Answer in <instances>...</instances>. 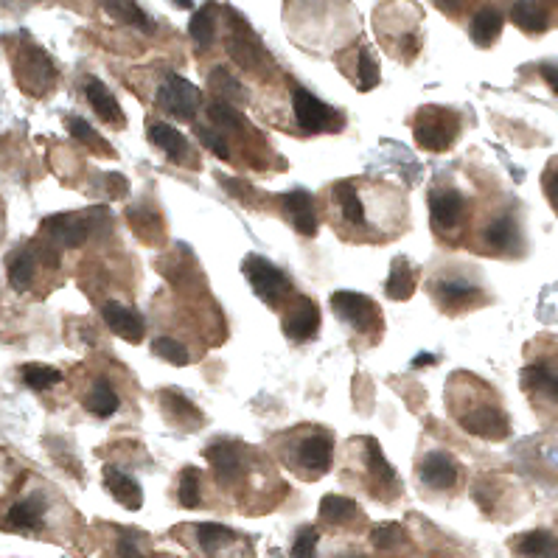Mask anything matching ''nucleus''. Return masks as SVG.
I'll return each mask as SVG.
<instances>
[{
  "instance_id": "1",
  "label": "nucleus",
  "mask_w": 558,
  "mask_h": 558,
  "mask_svg": "<svg viewBox=\"0 0 558 558\" xmlns=\"http://www.w3.org/2000/svg\"><path fill=\"white\" fill-rule=\"evenodd\" d=\"M15 79L29 96H45L57 85V65L40 45L23 43L15 51Z\"/></svg>"
},
{
  "instance_id": "29",
  "label": "nucleus",
  "mask_w": 558,
  "mask_h": 558,
  "mask_svg": "<svg viewBox=\"0 0 558 558\" xmlns=\"http://www.w3.org/2000/svg\"><path fill=\"white\" fill-rule=\"evenodd\" d=\"M37 272V253L31 247H20L15 256L9 258V284L15 292H26L34 284Z\"/></svg>"
},
{
  "instance_id": "49",
  "label": "nucleus",
  "mask_w": 558,
  "mask_h": 558,
  "mask_svg": "<svg viewBox=\"0 0 558 558\" xmlns=\"http://www.w3.org/2000/svg\"><path fill=\"white\" fill-rule=\"evenodd\" d=\"M539 73H542L544 82L553 87V93L558 96V65H542V68H539Z\"/></svg>"
},
{
  "instance_id": "2",
  "label": "nucleus",
  "mask_w": 558,
  "mask_h": 558,
  "mask_svg": "<svg viewBox=\"0 0 558 558\" xmlns=\"http://www.w3.org/2000/svg\"><path fill=\"white\" fill-rule=\"evenodd\" d=\"M415 144L427 152H446L458 141L460 118L444 107H424L415 118Z\"/></svg>"
},
{
  "instance_id": "43",
  "label": "nucleus",
  "mask_w": 558,
  "mask_h": 558,
  "mask_svg": "<svg viewBox=\"0 0 558 558\" xmlns=\"http://www.w3.org/2000/svg\"><path fill=\"white\" fill-rule=\"evenodd\" d=\"M152 351L158 354L163 362H169V365H188V351L183 348V343H177L172 337H158L155 343H152Z\"/></svg>"
},
{
  "instance_id": "25",
  "label": "nucleus",
  "mask_w": 558,
  "mask_h": 558,
  "mask_svg": "<svg viewBox=\"0 0 558 558\" xmlns=\"http://www.w3.org/2000/svg\"><path fill=\"white\" fill-rule=\"evenodd\" d=\"M502 15L497 9H480L477 15L472 17V23H469V37H472L474 45H480V48H488V45L497 43V37L502 34Z\"/></svg>"
},
{
  "instance_id": "36",
  "label": "nucleus",
  "mask_w": 558,
  "mask_h": 558,
  "mask_svg": "<svg viewBox=\"0 0 558 558\" xmlns=\"http://www.w3.org/2000/svg\"><path fill=\"white\" fill-rule=\"evenodd\" d=\"M188 34L191 40L200 45V48H208L214 43L216 37V17H214V6H205L200 12H194L191 23H188Z\"/></svg>"
},
{
  "instance_id": "10",
  "label": "nucleus",
  "mask_w": 558,
  "mask_h": 558,
  "mask_svg": "<svg viewBox=\"0 0 558 558\" xmlns=\"http://www.w3.org/2000/svg\"><path fill=\"white\" fill-rule=\"evenodd\" d=\"M522 387L536 401L558 407V362H547V359L530 362L522 371Z\"/></svg>"
},
{
  "instance_id": "44",
  "label": "nucleus",
  "mask_w": 558,
  "mask_h": 558,
  "mask_svg": "<svg viewBox=\"0 0 558 558\" xmlns=\"http://www.w3.org/2000/svg\"><path fill=\"white\" fill-rule=\"evenodd\" d=\"M317 542H320L317 528H301V533L292 542V558H315Z\"/></svg>"
},
{
  "instance_id": "19",
  "label": "nucleus",
  "mask_w": 558,
  "mask_h": 558,
  "mask_svg": "<svg viewBox=\"0 0 558 558\" xmlns=\"http://www.w3.org/2000/svg\"><path fill=\"white\" fill-rule=\"evenodd\" d=\"M158 399L163 404V413H166V418L172 421L174 427H183L188 432L200 430L205 418H202L200 410L183 393H177V390H160Z\"/></svg>"
},
{
  "instance_id": "46",
  "label": "nucleus",
  "mask_w": 558,
  "mask_h": 558,
  "mask_svg": "<svg viewBox=\"0 0 558 558\" xmlns=\"http://www.w3.org/2000/svg\"><path fill=\"white\" fill-rule=\"evenodd\" d=\"M544 197L550 200V205L558 211V166H553V169H547L544 172Z\"/></svg>"
},
{
  "instance_id": "47",
  "label": "nucleus",
  "mask_w": 558,
  "mask_h": 558,
  "mask_svg": "<svg viewBox=\"0 0 558 558\" xmlns=\"http://www.w3.org/2000/svg\"><path fill=\"white\" fill-rule=\"evenodd\" d=\"M107 180V191H110V197H127L129 194V183H127V177L124 174H107L104 177Z\"/></svg>"
},
{
  "instance_id": "37",
  "label": "nucleus",
  "mask_w": 558,
  "mask_h": 558,
  "mask_svg": "<svg viewBox=\"0 0 558 558\" xmlns=\"http://www.w3.org/2000/svg\"><path fill=\"white\" fill-rule=\"evenodd\" d=\"M382 82V73H379V62L373 59L371 48L362 45L357 54V87L362 93H368L373 87H379Z\"/></svg>"
},
{
  "instance_id": "26",
  "label": "nucleus",
  "mask_w": 558,
  "mask_h": 558,
  "mask_svg": "<svg viewBox=\"0 0 558 558\" xmlns=\"http://www.w3.org/2000/svg\"><path fill=\"white\" fill-rule=\"evenodd\" d=\"M385 292L387 298H393V301H407V298H413L415 272L413 267H410V261H407L404 256L393 258V264H390V275H387Z\"/></svg>"
},
{
  "instance_id": "23",
  "label": "nucleus",
  "mask_w": 558,
  "mask_h": 558,
  "mask_svg": "<svg viewBox=\"0 0 558 558\" xmlns=\"http://www.w3.org/2000/svg\"><path fill=\"white\" fill-rule=\"evenodd\" d=\"M101 9L113 17V20L124 23V26H132V29L144 31V34H152V31H155L152 17L146 15L135 0H101Z\"/></svg>"
},
{
  "instance_id": "31",
  "label": "nucleus",
  "mask_w": 558,
  "mask_h": 558,
  "mask_svg": "<svg viewBox=\"0 0 558 558\" xmlns=\"http://www.w3.org/2000/svg\"><path fill=\"white\" fill-rule=\"evenodd\" d=\"M359 514L357 502L351 497H340V494H326L320 500V519L329 522V525H345Z\"/></svg>"
},
{
  "instance_id": "5",
  "label": "nucleus",
  "mask_w": 558,
  "mask_h": 558,
  "mask_svg": "<svg viewBox=\"0 0 558 558\" xmlns=\"http://www.w3.org/2000/svg\"><path fill=\"white\" fill-rule=\"evenodd\" d=\"M202 93L191 85L188 79L169 73L163 79V85L158 90V107L166 115H172L177 121H194V115L200 110Z\"/></svg>"
},
{
  "instance_id": "8",
  "label": "nucleus",
  "mask_w": 558,
  "mask_h": 558,
  "mask_svg": "<svg viewBox=\"0 0 558 558\" xmlns=\"http://www.w3.org/2000/svg\"><path fill=\"white\" fill-rule=\"evenodd\" d=\"M93 225L87 222V214H54L43 222L45 244H51L54 250H68L85 244Z\"/></svg>"
},
{
  "instance_id": "9",
  "label": "nucleus",
  "mask_w": 558,
  "mask_h": 558,
  "mask_svg": "<svg viewBox=\"0 0 558 558\" xmlns=\"http://www.w3.org/2000/svg\"><path fill=\"white\" fill-rule=\"evenodd\" d=\"M460 427L477 438H486V441H505L511 435L508 415L494 404H483V407H474L472 413L460 415Z\"/></svg>"
},
{
  "instance_id": "14",
  "label": "nucleus",
  "mask_w": 558,
  "mask_h": 558,
  "mask_svg": "<svg viewBox=\"0 0 558 558\" xmlns=\"http://www.w3.org/2000/svg\"><path fill=\"white\" fill-rule=\"evenodd\" d=\"M45 514V500L43 494H31L26 500L15 502L3 519H0V530H9V533H34V530L43 525Z\"/></svg>"
},
{
  "instance_id": "41",
  "label": "nucleus",
  "mask_w": 558,
  "mask_h": 558,
  "mask_svg": "<svg viewBox=\"0 0 558 558\" xmlns=\"http://www.w3.org/2000/svg\"><path fill=\"white\" fill-rule=\"evenodd\" d=\"M200 472L197 469H183L180 474V488H177V500L183 508H200Z\"/></svg>"
},
{
  "instance_id": "20",
  "label": "nucleus",
  "mask_w": 558,
  "mask_h": 558,
  "mask_svg": "<svg viewBox=\"0 0 558 558\" xmlns=\"http://www.w3.org/2000/svg\"><path fill=\"white\" fill-rule=\"evenodd\" d=\"M205 460L211 463V469H214V474L222 483L236 480L244 469L242 452L233 444H228V441H216V444L208 446V449H205Z\"/></svg>"
},
{
  "instance_id": "15",
  "label": "nucleus",
  "mask_w": 558,
  "mask_h": 558,
  "mask_svg": "<svg viewBox=\"0 0 558 558\" xmlns=\"http://www.w3.org/2000/svg\"><path fill=\"white\" fill-rule=\"evenodd\" d=\"M320 331V309L309 298H298L284 317V334L292 343H306Z\"/></svg>"
},
{
  "instance_id": "35",
  "label": "nucleus",
  "mask_w": 558,
  "mask_h": 558,
  "mask_svg": "<svg viewBox=\"0 0 558 558\" xmlns=\"http://www.w3.org/2000/svg\"><path fill=\"white\" fill-rule=\"evenodd\" d=\"M68 129H71V135L79 141V144H85L87 149H93V152H99V155H113V146L107 144L104 138H101L96 129L87 124L85 118H79V115H68Z\"/></svg>"
},
{
  "instance_id": "38",
  "label": "nucleus",
  "mask_w": 558,
  "mask_h": 558,
  "mask_svg": "<svg viewBox=\"0 0 558 558\" xmlns=\"http://www.w3.org/2000/svg\"><path fill=\"white\" fill-rule=\"evenodd\" d=\"M208 118L214 121L216 127L228 129V132H239V129H244V115L233 107V104H228V101L216 99L208 104Z\"/></svg>"
},
{
  "instance_id": "11",
  "label": "nucleus",
  "mask_w": 558,
  "mask_h": 558,
  "mask_svg": "<svg viewBox=\"0 0 558 558\" xmlns=\"http://www.w3.org/2000/svg\"><path fill=\"white\" fill-rule=\"evenodd\" d=\"M418 480L421 486L432 488V491H449L458 486L460 480L458 463L446 452H427L418 463Z\"/></svg>"
},
{
  "instance_id": "42",
  "label": "nucleus",
  "mask_w": 558,
  "mask_h": 558,
  "mask_svg": "<svg viewBox=\"0 0 558 558\" xmlns=\"http://www.w3.org/2000/svg\"><path fill=\"white\" fill-rule=\"evenodd\" d=\"M371 542L373 547H379V550H396V547H401V544L407 542V533H404V528L396 525V522H385V525L373 528Z\"/></svg>"
},
{
  "instance_id": "3",
  "label": "nucleus",
  "mask_w": 558,
  "mask_h": 558,
  "mask_svg": "<svg viewBox=\"0 0 558 558\" xmlns=\"http://www.w3.org/2000/svg\"><path fill=\"white\" fill-rule=\"evenodd\" d=\"M292 110H295V121L303 132L309 135H323V132H340L343 129V115L326 101L312 96L306 87L292 85Z\"/></svg>"
},
{
  "instance_id": "18",
  "label": "nucleus",
  "mask_w": 558,
  "mask_h": 558,
  "mask_svg": "<svg viewBox=\"0 0 558 558\" xmlns=\"http://www.w3.org/2000/svg\"><path fill=\"white\" fill-rule=\"evenodd\" d=\"M85 96L87 101H90V107H93V113L99 115L104 124H110V127H118V129L127 127V118H124L121 104L115 101V96L107 90L104 82H99V79H87Z\"/></svg>"
},
{
  "instance_id": "6",
  "label": "nucleus",
  "mask_w": 558,
  "mask_h": 558,
  "mask_svg": "<svg viewBox=\"0 0 558 558\" xmlns=\"http://www.w3.org/2000/svg\"><path fill=\"white\" fill-rule=\"evenodd\" d=\"M228 17V40H225V45H228L230 59L236 65H242L244 71H258L264 65V59H267L264 48L256 40L253 29L244 23L242 15H236L233 9H228Z\"/></svg>"
},
{
  "instance_id": "24",
  "label": "nucleus",
  "mask_w": 558,
  "mask_h": 558,
  "mask_svg": "<svg viewBox=\"0 0 558 558\" xmlns=\"http://www.w3.org/2000/svg\"><path fill=\"white\" fill-rule=\"evenodd\" d=\"M514 550L522 558H558V539L547 530H530L516 536Z\"/></svg>"
},
{
  "instance_id": "7",
  "label": "nucleus",
  "mask_w": 558,
  "mask_h": 558,
  "mask_svg": "<svg viewBox=\"0 0 558 558\" xmlns=\"http://www.w3.org/2000/svg\"><path fill=\"white\" fill-rule=\"evenodd\" d=\"M331 309L334 315L345 320L348 326H354L362 334H373L382 326V317H379V306L359 295V292H334L331 295Z\"/></svg>"
},
{
  "instance_id": "33",
  "label": "nucleus",
  "mask_w": 558,
  "mask_h": 558,
  "mask_svg": "<svg viewBox=\"0 0 558 558\" xmlns=\"http://www.w3.org/2000/svg\"><path fill=\"white\" fill-rule=\"evenodd\" d=\"M334 200H337V208H340V214L348 225H365V205H362L357 188L351 183H337Z\"/></svg>"
},
{
  "instance_id": "50",
  "label": "nucleus",
  "mask_w": 558,
  "mask_h": 558,
  "mask_svg": "<svg viewBox=\"0 0 558 558\" xmlns=\"http://www.w3.org/2000/svg\"><path fill=\"white\" fill-rule=\"evenodd\" d=\"M460 3H463V0H435V6H438L441 12H446V15H455L460 9Z\"/></svg>"
},
{
  "instance_id": "51",
  "label": "nucleus",
  "mask_w": 558,
  "mask_h": 558,
  "mask_svg": "<svg viewBox=\"0 0 558 558\" xmlns=\"http://www.w3.org/2000/svg\"><path fill=\"white\" fill-rule=\"evenodd\" d=\"M413 365H415V368H424V365H435V357H432V354H430V357H427V354H421V357L415 359Z\"/></svg>"
},
{
  "instance_id": "4",
  "label": "nucleus",
  "mask_w": 558,
  "mask_h": 558,
  "mask_svg": "<svg viewBox=\"0 0 558 558\" xmlns=\"http://www.w3.org/2000/svg\"><path fill=\"white\" fill-rule=\"evenodd\" d=\"M244 270V278H247V284L253 287L256 292L258 301H264L267 306H281V301L289 295V278L284 272L278 270L272 261L261 256H247L242 264Z\"/></svg>"
},
{
  "instance_id": "27",
  "label": "nucleus",
  "mask_w": 558,
  "mask_h": 558,
  "mask_svg": "<svg viewBox=\"0 0 558 558\" xmlns=\"http://www.w3.org/2000/svg\"><path fill=\"white\" fill-rule=\"evenodd\" d=\"M511 20L525 34H544L550 26V17L544 12L542 3H536V0H516L511 6Z\"/></svg>"
},
{
  "instance_id": "40",
  "label": "nucleus",
  "mask_w": 558,
  "mask_h": 558,
  "mask_svg": "<svg viewBox=\"0 0 558 558\" xmlns=\"http://www.w3.org/2000/svg\"><path fill=\"white\" fill-rule=\"evenodd\" d=\"M197 539H200L202 550L208 556H214L219 547H225L233 539V530L225 528V525H216V522H205L197 528Z\"/></svg>"
},
{
  "instance_id": "12",
  "label": "nucleus",
  "mask_w": 558,
  "mask_h": 558,
  "mask_svg": "<svg viewBox=\"0 0 558 558\" xmlns=\"http://www.w3.org/2000/svg\"><path fill=\"white\" fill-rule=\"evenodd\" d=\"M331 460H334V441L329 432L309 435L298 446V466L306 472V477H320L329 472Z\"/></svg>"
},
{
  "instance_id": "21",
  "label": "nucleus",
  "mask_w": 558,
  "mask_h": 558,
  "mask_svg": "<svg viewBox=\"0 0 558 558\" xmlns=\"http://www.w3.org/2000/svg\"><path fill=\"white\" fill-rule=\"evenodd\" d=\"M146 135H149L152 146H158L160 152L174 163H183V158L188 155V141L183 138V132L174 129L172 124H166V121H149Z\"/></svg>"
},
{
  "instance_id": "22",
  "label": "nucleus",
  "mask_w": 558,
  "mask_h": 558,
  "mask_svg": "<svg viewBox=\"0 0 558 558\" xmlns=\"http://www.w3.org/2000/svg\"><path fill=\"white\" fill-rule=\"evenodd\" d=\"M104 488H107L127 511H138V508L144 505V491H141V486H138L129 474L118 472L113 466L104 469Z\"/></svg>"
},
{
  "instance_id": "34",
  "label": "nucleus",
  "mask_w": 558,
  "mask_h": 558,
  "mask_svg": "<svg viewBox=\"0 0 558 558\" xmlns=\"http://www.w3.org/2000/svg\"><path fill=\"white\" fill-rule=\"evenodd\" d=\"M118 393H115L113 387H110V382H96V385L90 387V393H87L85 399V407L90 410L93 415H99V418H110V415L118 410Z\"/></svg>"
},
{
  "instance_id": "32",
  "label": "nucleus",
  "mask_w": 558,
  "mask_h": 558,
  "mask_svg": "<svg viewBox=\"0 0 558 558\" xmlns=\"http://www.w3.org/2000/svg\"><path fill=\"white\" fill-rule=\"evenodd\" d=\"M208 85H211V90H214L219 99L228 101V104H242V101H247V90H244L242 82L228 68H214L211 76H208Z\"/></svg>"
},
{
  "instance_id": "16",
  "label": "nucleus",
  "mask_w": 558,
  "mask_h": 558,
  "mask_svg": "<svg viewBox=\"0 0 558 558\" xmlns=\"http://www.w3.org/2000/svg\"><path fill=\"white\" fill-rule=\"evenodd\" d=\"M101 317H104V323H107V329L118 334L121 340H127V343H141L146 334V323L144 317L138 315V312H132L127 306H121V303H104V309H101Z\"/></svg>"
},
{
  "instance_id": "39",
  "label": "nucleus",
  "mask_w": 558,
  "mask_h": 558,
  "mask_svg": "<svg viewBox=\"0 0 558 558\" xmlns=\"http://www.w3.org/2000/svg\"><path fill=\"white\" fill-rule=\"evenodd\" d=\"M20 376L23 382L31 387V390H48L62 382V373L57 368H48V365H23L20 368Z\"/></svg>"
},
{
  "instance_id": "52",
  "label": "nucleus",
  "mask_w": 558,
  "mask_h": 558,
  "mask_svg": "<svg viewBox=\"0 0 558 558\" xmlns=\"http://www.w3.org/2000/svg\"><path fill=\"white\" fill-rule=\"evenodd\" d=\"M174 6H180V9H191V6H194V0H174Z\"/></svg>"
},
{
  "instance_id": "45",
  "label": "nucleus",
  "mask_w": 558,
  "mask_h": 558,
  "mask_svg": "<svg viewBox=\"0 0 558 558\" xmlns=\"http://www.w3.org/2000/svg\"><path fill=\"white\" fill-rule=\"evenodd\" d=\"M197 138H200V144L205 146L208 152H214L216 158L230 160L228 138H222L219 132H214V129H205V127H197Z\"/></svg>"
},
{
  "instance_id": "30",
  "label": "nucleus",
  "mask_w": 558,
  "mask_h": 558,
  "mask_svg": "<svg viewBox=\"0 0 558 558\" xmlns=\"http://www.w3.org/2000/svg\"><path fill=\"white\" fill-rule=\"evenodd\" d=\"M435 295H438V301L444 309L449 312H455L460 306H466V303L472 301L474 295H477V289L469 284V281H460V278H444V281H438L435 284Z\"/></svg>"
},
{
  "instance_id": "17",
  "label": "nucleus",
  "mask_w": 558,
  "mask_h": 558,
  "mask_svg": "<svg viewBox=\"0 0 558 558\" xmlns=\"http://www.w3.org/2000/svg\"><path fill=\"white\" fill-rule=\"evenodd\" d=\"M466 202L455 188H435L430 194V219L435 230H452L458 228L460 216H463Z\"/></svg>"
},
{
  "instance_id": "13",
  "label": "nucleus",
  "mask_w": 558,
  "mask_h": 558,
  "mask_svg": "<svg viewBox=\"0 0 558 558\" xmlns=\"http://www.w3.org/2000/svg\"><path fill=\"white\" fill-rule=\"evenodd\" d=\"M281 208H284V216H287V222L295 228V233H301V236H315L317 233V211H315V200H312V194L309 191H303V188H295V191H289L281 197Z\"/></svg>"
},
{
  "instance_id": "28",
  "label": "nucleus",
  "mask_w": 558,
  "mask_h": 558,
  "mask_svg": "<svg viewBox=\"0 0 558 558\" xmlns=\"http://www.w3.org/2000/svg\"><path fill=\"white\" fill-rule=\"evenodd\" d=\"M486 244L497 253H511L519 247V225L514 222V216H497L491 219L486 228Z\"/></svg>"
},
{
  "instance_id": "48",
  "label": "nucleus",
  "mask_w": 558,
  "mask_h": 558,
  "mask_svg": "<svg viewBox=\"0 0 558 558\" xmlns=\"http://www.w3.org/2000/svg\"><path fill=\"white\" fill-rule=\"evenodd\" d=\"M118 558H141V550L132 539H121L118 542Z\"/></svg>"
}]
</instances>
